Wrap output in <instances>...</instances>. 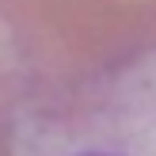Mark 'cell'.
Instances as JSON below:
<instances>
[{
  "label": "cell",
  "mask_w": 156,
  "mask_h": 156,
  "mask_svg": "<svg viewBox=\"0 0 156 156\" xmlns=\"http://www.w3.org/2000/svg\"><path fill=\"white\" fill-rule=\"evenodd\" d=\"M4 156H156V42L19 103Z\"/></svg>",
  "instance_id": "1"
}]
</instances>
